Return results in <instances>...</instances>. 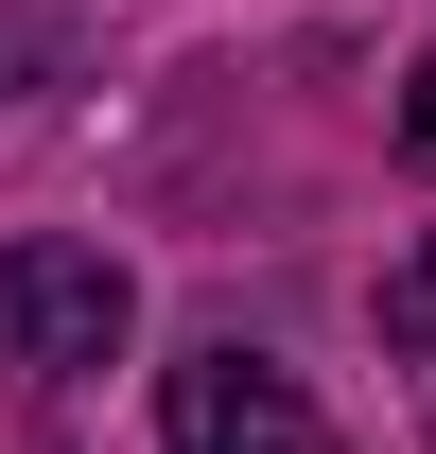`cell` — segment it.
Listing matches in <instances>:
<instances>
[{"label":"cell","instance_id":"obj_4","mask_svg":"<svg viewBox=\"0 0 436 454\" xmlns=\"http://www.w3.org/2000/svg\"><path fill=\"white\" fill-rule=\"evenodd\" d=\"M401 158L436 175V53H419V88H401Z\"/></svg>","mask_w":436,"mask_h":454},{"label":"cell","instance_id":"obj_1","mask_svg":"<svg viewBox=\"0 0 436 454\" xmlns=\"http://www.w3.org/2000/svg\"><path fill=\"white\" fill-rule=\"evenodd\" d=\"M122 333H140V280H122L105 245H0V367L70 385V367H105Z\"/></svg>","mask_w":436,"mask_h":454},{"label":"cell","instance_id":"obj_3","mask_svg":"<svg viewBox=\"0 0 436 454\" xmlns=\"http://www.w3.org/2000/svg\"><path fill=\"white\" fill-rule=\"evenodd\" d=\"M384 333L436 349V245H401V262H384Z\"/></svg>","mask_w":436,"mask_h":454},{"label":"cell","instance_id":"obj_2","mask_svg":"<svg viewBox=\"0 0 436 454\" xmlns=\"http://www.w3.org/2000/svg\"><path fill=\"white\" fill-rule=\"evenodd\" d=\"M158 437L175 454H349L315 402H297V367H262V349H192L158 385Z\"/></svg>","mask_w":436,"mask_h":454}]
</instances>
